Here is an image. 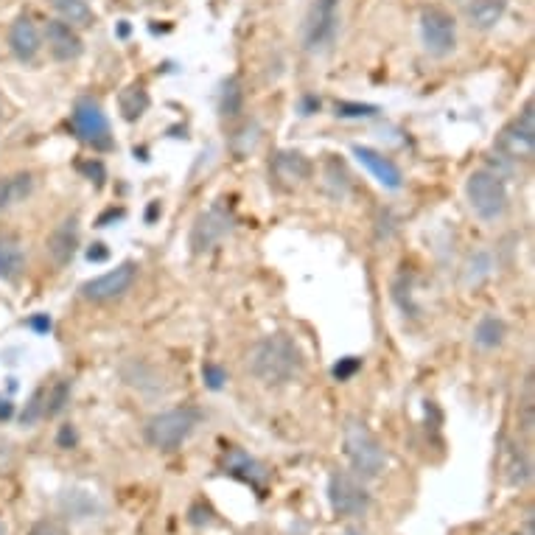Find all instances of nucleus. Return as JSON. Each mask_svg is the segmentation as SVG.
Returning <instances> with one entry per match:
<instances>
[{"label":"nucleus","mask_w":535,"mask_h":535,"mask_svg":"<svg viewBox=\"0 0 535 535\" xmlns=\"http://www.w3.org/2000/svg\"><path fill=\"white\" fill-rule=\"evenodd\" d=\"M71 127L76 138L96 149V152H110L113 149V129H110V118L101 110L99 101L79 99L71 113Z\"/></svg>","instance_id":"obj_6"},{"label":"nucleus","mask_w":535,"mask_h":535,"mask_svg":"<svg viewBox=\"0 0 535 535\" xmlns=\"http://www.w3.org/2000/svg\"><path fill=\"white\" fill-rule=\"evenodd\" d=\"M345 454L359 477L373 479L387 468V451L365 423L351 418L345 426Z\"/></svg>","instance_id":"obj_3"},{"label":"nucleus","mask_w":535,"mask_h":535,"mask_svg":"<svg viewBox=\"0 0 535 535\" xmlns=\"http://www.w3.org/2000/svg\"><path fill=\"white\" fill-rule=\"evenodd\" d=\"M43 418H45V387H40L37 393L31 395V401L26 404V409H23V423L31 426V423L43 421Z\"/></svg>","instance_id":"obj_27"},{"label":"nucleus","mask_w":535,"mask_h":535,"mask_svg":"<svg viewBox=\"0 0 535 535\" xmlns=\"http://www.w3.org/2000/svg\"><path fill=\"white\" fill-rule=\"evenodd\" d=\"M199 412L191 407H177L160 412L146 423V443L157 451H177L191 432L197 429Z\"/></svg>","instance_id":"obj_5"},{"label":"nucleus","mask_w":535,"mask_h":535,"mask_svg":"<svg viewBox=\"0 0 535 535\" xmlns=\"http://www.w3.org/2000/svg\"><path fill=\"white\" fill-rule=\"evenodd\" d=\"M465 197L471 211L477 213L482 222H499L510 208V194H507L505 180L496 171L479 169L468 177L465 183Z\"/></svg>","instance_id":"obj_2"},{"label":"nucleus","mask_w":535,"mask_h":535,"mask_svg":"<svg viewBox=\"0 0 535 535\" xmlns=\"http://www.w3.org/2000/svg\"><path fill=\"white\" fill-rule=\"evenodd\" d=\"M118 110H121V118H124V121H138V118H143V113L149 110V93H146V87H124L121 96H118Z\"/></svg>","instance_id":"obj_23"},{"label":"nucleus","mask_w":535,"mask_h":535,"mask_svg":"<svg viewBox=\"0 0 535 535\" xmlns=\"http://www.w3.org/2000/svg\"><path fill=\"white\" fill-rule=\"evenodd\" d=\"M59 20H65L73 29H90L96 23V12L90 9L87 0H48Z\"/></svg>","instance_id":"obj_21"},{"label":"nucleus","mask_w":535,"mask_h":535,"mask_svg":"<svg viewBox=\"0 0 535 535\" xmlns=\"http://www.w3.org/2000/svg\"><path fill=\"white\" fill-rule=\"evenodd\" d=\"M359 367H362V359H359V356H345V359H339L337 365H334V379L348 381Z\"/></svg>","instance_id":"obj_29"},{"label":"nucleus","mask_w":535,"mask_h":535,"mask_svg":"<svg viewBox=\"0 0 535 535\" xmlns=\"http://www.w3.org/2000/svg\"><path fill=\"white\" fill-rule=\"evenodd\" d=\"M9 465H12V454H9V451L0 449V474H3V471H6Z\"/></svg>","instance_id":"obj_35"},{"label":"nucleus","mask_w":535,"mask_h":535,"mask_svg":"<svg viewBox=\"0 0 535 535\" xmlns=\"http://www.w3.org/2000/svg\"><path fill=\"white\" fill-rule=\"evenodd\" d=\"M244 113V87L236 76L225 79V85L219 90V115L225 121H236Z\"/></svg>","instance_id":"obj_22"},{"label":"nucleus","mask_w":535,"mask_h":535,"mask_svg":"<svg viewBox=\"0 0 535 535\" xmlns=\"http://www.w3.org/2000/svg\"><path fill=\"white\" fill-rule=\"evenodd\" d=\"M87 258H90V261H104V258H107V250H104V244H93V247L87 250Z\"/></svg>","instance_id":"obj_33"},{"label":"nucleus","mask_w":535,"mask_h":535,"mask_svg":"<svg viewBox=\"0 0 535 535\" xmlns=\"http://www.w3.org/2000/svg\"><path fill=\"white\" fill-rule=\"evenodd\" d=\"M34 194V174L31 171H15L0 180V211H12L23 205Z\"/></svg>","instance_id":"obj_19"},{"label":"nucleus","mask_w":535,"mask_h":535,"mask_svg":"<svg viewBox=\"0 0 535 535\" xmlns=\"http://www.w3.org/2000/svg\"><path fill=\"white\" fill-rule=\"evenodd\" d=\"M202 379H205V384H208L211 390H222L227 381V373L219 365H205L202 367Z\"/></svg>","instance_id":"obj_30"},{"label":"nucleus","mask_w":535,"mask_h":535,"mask_svg":"<svg viewBox=\"0 0 535 535\" xmlns=\"http://www.w3.org/2000/svg\"><path fill=\"white\" fill-rule=\"evenodd\" d=\"M29 535H68V530H65V527H62L59 521L43 519V521H37V524L31 527Z\"/></svg>","instance_id":"obj_31"},{"label":"nucleus","mask_w":535,"mask_h":535,"mask_svg":"<svg viewBox=\"0 0 535 535\" xmlns=\"http://www.w3.org/2000/svg\"><path fill=\"white\" fill-rule=\"evenodd\" d=\"M491 272H493L491 255L485 253V250H479V253H474L468 261H465V267H463L465 286L477 289V286H482V283L491 278Z\"/></svg>","instance_id":"obj_25"},{"label":"nucleus","mask_w":535,"mask_h":535,"mask_svg":"<svg viewBox=\"0 0 535 535\" xmlns=\"http://www.w3.org/2000/svg\"><path fill=\"white\" fill-rule=\"evenodd\" d=\"M421 43L429 57L443 59L457 48V23L443 6H426L421 12Z\"/></svg>","instance_id":"obj_7"},{"label":"nucleus","mask_w":535,"mask_h":535,"mask_svg":"<svg viewBox=\"0 0 535 535\" xmlns=\"http://www.w3.org/2000/svg\"><path fill=\"white\" fill-rule=\"evenodd\" d=\"M0 115H3V107H0Z\"/></svg>","instance_id":"obj_38"},{"label":"nucleus","mask_w":535,"mask_h":535,"mask_svg":"<svg viewBox=\"0 0 535 535\" xmlns=\"http://www.w3.org/2000/svg\"><path fill=\"white\" fill-rule=\"evenodd\" d=\"M76 250H79V216L71 213V216H65V219L48 233L45 253H48V258H51L57 267H68L73 261V255H76Z\"/></svg>","instance_id":"obj_13"},{"label":"nucleus","mask_w":535,"mask_h":535,"mask_svg":"<svg viewBox=\"0 0 535 535\" xmlns=\"http://www.w3.org/2000/svg\"><path fill=\"white\" fill-rule=\"evenodd\" d=\"M26 272V247L15 233H0V278L17 281Z\"/></svg>","instance_id":"obj_18"},{"label":"nucleus","mask_w":535,"mask_h":535,"mask_svg":"<svg viewBox=\"0 0 535 535\" xmlns=\"http://www.w3.org/2000/svg\"><path fill=\"white\" fill-rule=\"evenodd\" d=\"M233 230V216L225 211V208H211V211L199 213L194 219V227H191V236H188V244L194 253H208L211 247H216L219 241L225 239L227 233Z\"/></svg>","instance_id":"obj_11"},{"label":"nucleus","mask_w":535,"mask_h":535,"mask_svg":"<svg viewBox=\"0 0 535 535\" xmlns=\"http://www.w3.org/2000/svg\"><path fill=\"white\" fill-rule=\"evenodd\" d=\"M31 328H37L40 334H43V331H48V328H51V320H48V314H40V317H34V320H31Z\"/></svg>","instance_id":"obj_34"},{"label":"nucleus","mask_w":535,"mask_h":535,"mask_svg":"<svg viewBox=\"0 0 535 535\" xmlns=\"http://www.w3.org/2000/svg\"><path fill=\"white\" fill-rule=\"evenodd\" d=\"M507 337V325L505 320H499V317H482L474 328V342H477L479 348H485V351H493V348H499Z\"/></svg>","instance_id":"obj_24"},{"label":"nucleus","mask_w":535,"mask_h":535,"mask_svg":"<svg viewBox=\"0 0 535 535\" xmlns=\"http://www.w3.org/2000/svg\"><path fill=\"white\" fill-rule=\"evenodd\" d=\"M516 535H533V533H516Z\"/></svg>","instance_id":"obj_37"},{"label":"nucleus","mask_w":535,"mask_h":535,"mask_svg":"<svg viewBox=\"0 0 535 535\" xmlns=\"http://www.w3.org/2000/svg\"><path fill=\"white\" fill-rule=\"evenodd\" d=\"M57 440H59V446H62V449H71V446H76V429H73L71 423L59 429Z\"/></svg>","instance_id":"obj_32"},{"label":"nucleus","mask_w":535,"mask_h":535,"mask_svg":"<svg viewBox=\"0 0 535 535\" xmlns=\"http://www.w3.org/2000/svg\"><path fill=\"white\" fill-rule=\"evenodd\" d=\"M135 281H138V264L124 261L99 278L82 283V297L90 303H113V300H121L127 292H132Z\"/></svg>","instance_id":"obj_9"},{"label":"nucleus","mask_w":535,"mask_h":535,"mask_svg":"<svg viewBox=\"0 0 535 535\" xmlns=\"http://www.w3.org/2000/svg\"><path fill=\"white\" fill-rule=\"evenodd\" d=\"M496 152L505 155L507 160H533L535 155V113L533 101L524 104L510 124H507L499 135H496Z\"/></svg>","instance_id":"obj_8"},{"label":"nucleus","mask_w":535,"mask_h":535,"mask_svg":"<svg viewBox=\"0 0 535 535\" xmlns=\"http://www.w3.org/2000/svg\"><path fill=\"white\" fill-rule=\"evenodd\" d=\"M353 157L365 166L376 180H379V185H384V188H390V191H398L401 185H404V174H401V169L395 166L390 157H384L381 152H376V149H370V146H353Z\"/></svg>","instance_id":"obj_17"},{"label":"nucleus","mask_w":535,"mask_h":535,"mask_svg":"<svg viewBox=\"0 0 535 535\" xmlns=\"http://www.w3.org/2000/svg\"><path fill=\"white\" fill-rule=\"evenodd\" d=\"M9 51L20 62H34L43 51V34L29 15H20L9 29Z\"/></svg>","instance_id":"obj_16"},{"label":"nucleus","mask_w":535,"mask_h":535,"mask_svg":"<svg viewBox=\"0 0 535 535\" xmlns=\"http://www.w3.org/2000/svg\"><path fill=\"white\" fill-rule=\"evenodd\" d=\"M303 351L289 334H267L247 353V370L264 387H283L303 373Z\"/></svg>","instance_id":"obj_1"},{"label":"nucleus","mask_w":535,"mask_h":535,"mask_svg":"<svg viewBox=\"0 0 535 535\" xmlns=\"http://www.w3.org/2000/svg\"><path fill=\"white\" fill-rule=\"evenodd\" d=\"M45 43H48V51L57 62H73L85 54V43L79 37V31L68 26L65 20H51L45 26Z\"/></svg>","instance_id":"obj_14"},{"label":"nucleus","mask_w":535,"mask_h":535,"mask_svg":"<svg viewBox=\"0 0 535 535\" xmlns=\"http://www.w3.org/2000/svg\"><path fill=\"white\" fill-rule=\"evenodd\" d=\"M71 404V381L59 379L45 387V418H57Z\"/></svg>","instance_id":"obj_26"},{"label":"nucleus","mask_w":535,"mask_h":535,"mask_svg":"<svg viewBox=\"0 0 535 535\" xmlns=\"http://www.w3.org/2000/svg\"><path fill=\"white\" fill-rule=\"evenodd\" d=\"M376 113H379V107H370V104H348V101L337 104V115L342 118H370Z\"/></svg>","instance_id":"obj_28"},{"label":"nucleus","mask_w":535,"mask_h":535,"mask_svg":"<svg viewBox=\"0 0 535 535\" xmlns=\"http://www.w3.org/2000/svg\"><path fill=\"white\" fill-rule=\"evenodd\" d=\"M225 474L241 479V482H247V485H253V488H261V482L267 479L264 465L253 460L247 451L241 449H233L225 457Z\"/></svg>","instance_id":"obj_20"},{"label":"nucleus","mask_w":535,"mask_h":535,"mask_svg":"<svg viewBox=\"0 0 535 535\" xmlns=\"http://www.w3.org/2000/svg\"><path fill=\"white\" fill-rule=\"evenodd\" d=\"M465 23L477 31H491L502 23L507 12V0H454Z\"/></svg>","instance_id":"obj_15"},{"label":"nucleus","mask_w":535,"mask_h":535,"mask_svg":"<svg viewBox=\"0 0 535 535\" xmlns=\"http://www.w3.org/2000/svg\"><path fill=\"white\" fill-rule=\"evenodd\" d=\"M0 535H6V530H3V524H0Z\"/></svg>","instance_id":"obj_36"},{"label":"nucleus","mask_w":535,"mask_h":535,"mask_svg":"<svg viewBox=\"0 0 535 535\" xmlns=\"http://www.w3.org/2000/svg\"><path fill=\"white\" fill-rule=\"evenodd\" d=\"M342 23V0H314L303 20V48L309 54H325L337 43Z\"/></svg>","instance_id":"obj_4"},{"label":"nucleus","mask_w":535,"mask_h":535,"mask_svg":"<svg viewBox=\"0 0 535 535\" xmlns=\"http://www.w3.org/2000/svg\"><path fill=\"white\" fill-rule=\"evenodd\" d=\"M328 502L331 510L337 516L345 519H356V516H365L367 507H370V493L359 485V479L345 474V471H334L328 479Z\"/></svg>","instance_id":"obj_10"},{"label":"nucleus","mask_w":535,"mask_h":535,"mask_svg":"<svg viewBox=\"0 0 535 535\" xmlns=\"http://www.w3.org/2000/svg\"><path fill=\"white\" fill-rule=\"evenodd\" d=\"M269 174L281 188H297V185L309 183L314 166L303 152L281 149V152H275L272 163H269Z\"/></svg>","instance_id":"obj_12"}]
</instances>
